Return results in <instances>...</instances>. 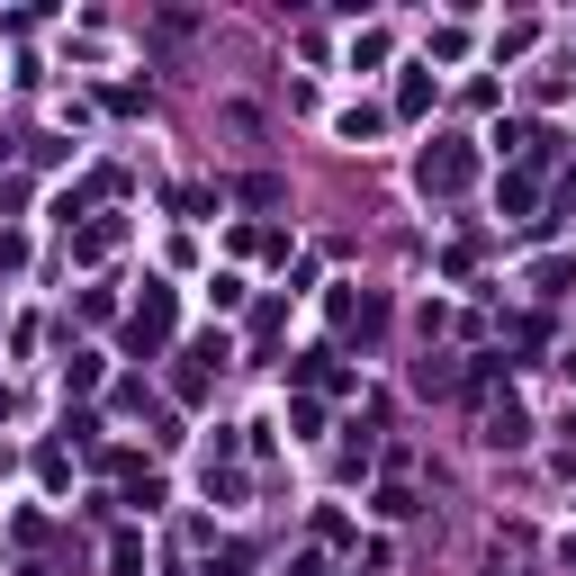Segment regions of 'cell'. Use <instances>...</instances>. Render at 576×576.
Segmentation results:
<instances>
[{
  "label": "cell",
  "mask_w": 576,
  "mask_h": 576,
  "mask_svg": "<svg viewBox=\"0 0 576 576\" xmlns=\"http://www.w3.org/2000/svg\"><path fill=\"white\" fill-rule=\"evenodd\" d=\"M469 172H477V163H469V144H432V154H423V189H432V198L469 189Z\"/></svg>",
  "instance_id": "obj_1"
},
{
  "label": "cell",
  "mask_w": 576,
  "mask_h": 576,
  "mask_svg": "<svg viewBox=\"0 0 576 576\" xmlns=\"http://www.w3.org/2000/svg\"><path fill=\"white\" fill-rule=\"evenodd\" d=\"M126 342H135V351H154V342H172V288H144V307H135Z\"/></svg>",
  "instance_id": "obj_2"
},
{
  "label": "cell",
  "mask_w": 576,
  "mask_h": 576,
  "mask_svg": "<svg viewBox=\"0 0 576 576\" xmlns=\"http://www.w3.org/2000/svg\"><path fill=\"white\" fill-rule=\"evenodd\" d=\"M523 432H532V423H523V405H514V397H504V405H486V442H495V451H514Z\"/></svg>",
  "instance_id": "obj_3"
},
{
  "label": "cell",
  "mask_w": 576,
  "mask_h": 576,
  "mask_svg": "<svg viewBox=\"0 0 576 576\" xmlns=\"http://www.w3.org/2000/svg\"><path fill=\"white\" fill-rule=\"evenodd\" d=\"M117 235H126L117 216H100V226H82V235H72V253H82V261H100V253H117Z\"/></svg>",
  "instance_id": "obj_4"
},
{
  "label": "cell",
  "mask_w": 576,
  "mask_h": 576,
  "mask_svg": "<svg viewBox=\"0 0 576 576\" xmlns=\"http://www.w3.org/2000/svg\"><path fill=\"white\" fill-rule=\"evenodd\" d=\"M109 567H117V576H144V541H135V532H117V549H109Z\"/></svg>",
  "instance_id": "obj_5"
}]
</instances>
